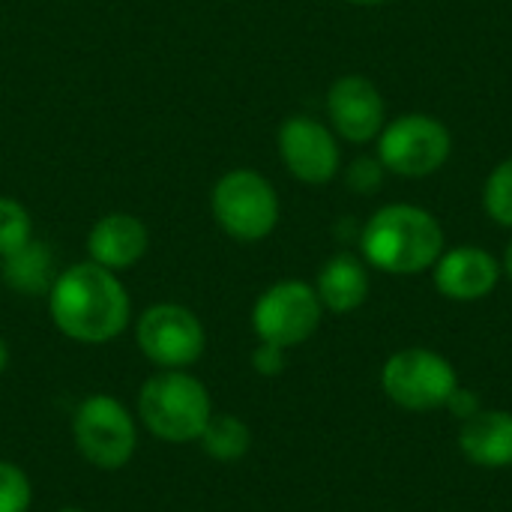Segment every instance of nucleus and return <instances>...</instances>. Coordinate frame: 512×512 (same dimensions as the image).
I'll list each match as a JSON object with an SVG mask.
<instances>
[{
	"instance_id": "f257e3e1",
	"label": "nucleus",
	"mask_w": 512,
	"mask_h": 512,
	"mask_svg": "<svg viewBox=\"0 0 512 512\" xmlns=\"http://www.w3.org/2000/svg\"><path fill=\"white\" fill-rule=\"evenodd\" d=\"M48 312L66 339L105 345L129 327L132 300L117 273L87 258L57 273L48 291Z\"/></svg>"
},
{
	"instance_id": "f03ea898",
	"label": "nucleus",
	"mask_w": 512,
	"mask_h": 512,
	"mask_svg": "<svg viewBox=\"0 0 512 512\" xmlns=\"http://www.w3.org/2000/svg\"><path fill=\"white\" fill-rule=\"evenodd\" d=\"M366 264L390 276H414L432 270L444 255L441 222L417 204H387L372 213L360 231Z\"/></svg>"
},
{
	"instance_id": "7ed1b4c3",
	"label": "nucleus",
	"mask_w": 512,
	"mask_h": 512,
	"mask_svg": "<svg viewBox=\"0 0 512 512\" xmlns=\"http://www.w3.org/2000/svg\"><path fill=\"white\" fill-rule=\"evenodd\" d=\"M213 417L207 387L186 369H159L138 390V420L165 444H192Z\"/></svg>"
},
{
	"instance_id": "20e7f679",
	"label": "nucleus",
	"mask_w": 512,
	"mask_h": 512,
	"mask_svg": "<svg viewBox=\"0 0 512 512\" xmlns=\"http://www.w3.org/2000/svg\"><path fill=\"white\" fill-rule=\"evenodd\" d=\"M210 210L216 225L237 243H258L279 225V195L273 183L252 168L222 174L213 186Z\"/></svg>"
},
{
	"instance_id": "39448f33",
	"label": "nucleus",
	"mask_w": 512,
	"mask_h": 512,
	"mask_svg": "<svg viewBox=\"0 0 512 512\" xmlns=\"http://www.w3.org/2000/svg\"><path fill=\"white\" fill-rule=\"evenodd\" d=\"M72 438L87 465L99 471H120L138 450V423L114 396L93 393L75 408Z\"/></svg>"
},
{
	"instance_id": "423d86ee",
	"label": "nucleus",
	"mask_w": 512,
	"mask_h": 512,
	"mask_svg": "<svg viewBox=\"0 0 512 512\" xmlns=\"http://www.w3.org/2000/svg\"><path fill=\"white\" fill-rule=\"evenodd\" d=\"M453 153L450 129L432 114H402L378 135V159L387 171L423 180L438 174Z\"/></svg>"
},
{
	"instance_id": "0eeeda50",
	"label": "nucleus",
	"mask_w": 512,
	"mask_h": 512,
	"mask_svg": "<svg viewBox=\"0 0 512 512\" xmlns=\"http://www.w3.org/2000/svg\"><path fill=\"white\" fill-rule=\"evenodd\" d=\"M135 342L156 369H189L207 348L201 318L180 303H153L135 324Z\"/></svg>"
},
{
	"instance_id": "6e6552de",
	"label": "nucleus",
	"mask_w": 512,
	"mask_h": 512,
	"mask_svg": "<svg viewBox=\"0 0 512 512\" xmlns=\"http://www.w3.org/2000/svg\"><path fill=\"white\" fill-rule=\"evenodd\" d=\"M384 393L408 411H435L459 390V378L450 360L429 348H405L384 363Z\"/></svg>"
},
{
	"instance_id": "1a4fd4ad",
	"label": "nucleus",
	"mask_w": 512,
	"mask_h": 512,
	"mask_svg": "<svg viewBox=\"0 0 512 512\" xmlns=\"http://www.w3.org/2000/svg\"><path fill=\"white\" fill-rule=\"evenodd\" d=\"M324 306L318 291L300 279H282L270 285L252 309V330L261 342L294 348L303 345L321 324Z\"/></svg>"
},
{
	"instance_id": "9d476101",
	"label": "nucleus",
	"mask_w": 512,
	"mask_h": 512,
	"mask_svg": "<svg viewBox=\"0 0 512 512\" xmlns=\"http://www.w3.org/2000/svg\"><path fill=\"white\" fill-rule=\"evenodd\" d=\"M276 147L288 174L309 186L330 183L342 168V150H339L336 132L309 114L288 117L279 126Z\"/></svg>"
},
{
	"instance_id": "9b49d317",
	"label": "nucleus",
	"mask_w": 512,
	"mask_h": 512,
	"mask_svg": "<svg viewBox=\"0 0 512 512\" xmlns=\"http://www.w3.org/2000/svg\"><path fill=\"white\" fill-rule=\"evenodd\" d=\"M327 120L348 144H369L387 126L381 90L363 75H342L327 90Z\"/></svg>"
},
{
	"instance_id": "f8f14e48",
	"label": "nucleus",
	"mask_w": 512,
	"mask_h": 512,
	"mask_svg": "<svg viewBox=\"0 0 512 512\" xmlns=\"http://www.w3.org/2000/svg\"><path fill=\"white\" fill-rule=\"evenodd\" d=\"M432 273H435V288L444 297L456 303H471L489 297L498 288L501 264L492 252L480 246H456L435 261Z\"/></svg>"
},
{
	"instance_id": "ddd939ff",
	"label": "nucleus",
	"mask_w": 512,
	"mask_h": 512,
	"mask_svg": "<svg viewBox=\"0 0 512 512\" xmlns=\"http://www.w3.org/2000/svg\"><path fill=\"white\" fill-rule=\"evenodd\" d=\"M147 246H150V231L132 213H108L96 219L87 234L90 261L111 273H123L135 267L147 255Z\"/></svg>"
},
{
	"instance_id": "4468645a",
	"label": "nucleus",
	"mask_w": 512,
	"mask_h": 512,
	"mask_svg": "<svg viewBox=\"0 0 512 512\" xmlns=\"http://www.w3.org/2000/svg\"><path fill=\"white\" fill-rule=\"evenodd\" d=\"M459 450L480 468L512 465V414L510 411H477L462 423Z\"/></svg>"
},
{
	"instance_id": "2eb2a0df",
	"label": "nucleus",
	"mask_w": 512,
	"mask_h": 512,
	"mask_svg": "<svg viewBox=\"0 0 512 512\" xmlns=\"http://www.w3.org/2000/svg\"><path fill=\"white\" fill-rule=\"evenodd\" d=\"M315 291L324 309L336 315H348L360 309L369 297V270L357 255L339 252L321 267Z\"/></svg>"
},
{
	"instance_id": "dca6fc26",
	"label": "nucleus",
	"mask_w": 512,
	"mask_h": 512,
	"mask_svg": "<svg viewBox=\"0 0 512 512\" xmlns=\"http://www.w3.org/2000/svg\"><path fill=\"white\" fill-rule=\"evenodd\" d=\"M0 276L3 282L18 291V294H27V297H48L54 279H57V270H54V255L45 243L39 240H30L24 249L0 258Z\"/></svg>"
},
{
	"instance_id": "f3484780",
	"label": "nucleus",
	"mask_w": 512,
	"mask_h": 512,
	"mask_svg": "<svg viewBox=\"0 0 512 512\" xmlns=\"http://www.w3.org/2000/svg\"><path fill=\"white\" fill-rule=\"evenodd\" d=\"M198 441H201V450L210 459H216V462H237V459H243L249 453L252 432L234 414H213Z\"/></svg>"
},
{
	"instance_id": "a211bd4d",
	"label": "nucleus",
	"mask_w": 512,
	"mask_h": 512,
	"mask_svg": "<svg viewBox=\"0 0 512 512\" xmlns=\"http://www.w3.org/2000/svg\"><path fill=\"white\" fill-rule=\"evenodd\" d=\"M33 240L30 210L15 198H0V258L24 249Z\"/></svg>"
},
{
	"instance_id": "6ab92c4d",
	"label": "nucleus",
	"mask_w": 512,
	"mask_h": 512,
	"mask_svg": "<svg viewBox=\"0 0 512 512\" xmlns=\"http://www.w3.org/2000/svg\"><path fill=\"white\" fill-rule=\"evenodd\" d=\"M483 210L492 222L512 228V156L489 174L483 186Z\"/></svg>"
},
{
	"instance_id": "aec40b11",
	"label": "nucleus",
	"mask_w": 512,
	"mask_h": 512,
	"mask_svg": "<svg viewBox=\"0 0 512 512\" xmlns=\"http://www.w3.org/2000/svg\"><path fill=\"white\" fill-rule=\"evenodd\" d=\"M33 504V486L24 468L0 459V512H27Z\"/></svg>"
},
{
	"instance_id": "412c9836",
	"label": "nucleus",
	"mask_w": 512,
	"mask_h": 512,
	"mask_svg": "<svg viewBox=\"0 0 512 512\" xmlns=\"http://www.w3.org/2000/svg\"><path fill=\"white\" fill-rule=\"evenodd\" d=\"M384 165H381V159L375 156H360V159H354L351 165H348V174H345V180H348V186L357 192V195H372L375 189H381V183H384Z\"/></svg>"
},
{
	"instance_id": "4be33fe9",
	"label": "nucleus",
	"mask_w": 512,
	"mask_h": 512,
	"mask_svg": "<svg viewBox=\"0 0 512 512\" xmlns=\"http://www.w3.org/2000/svg\"><path fill=\"white\" fill-rule=\"evenodd\" d=\"M285 363H288V357H285V348H279V345L261 342V345L252 351V366H255V372L264 375V378L282 375V372H285Z\"/></svg>"
},
{
	"instance_id": "5701e85b",
	"label": "nucleus",
	"mask_w": 512,
	"mask_h": 512,
	"mask_svg": "<svg viewBox=\"0 0 512 512\" xmlns=\"http://www.w3.org/2000/svg\"><path fill=\"white\" fill-rule=\"evenodd\" d=\"M447 408H450V411H453L459 420H471L477 411H483V408H480V399H477V393H471V390H456V393L450 396Z\"/></svg>"
},
{
	"instance_id": "b1692460",
	"label": "nucleus",
	"mask_w": 512,
	"mask_h": 512,
	"mask_svg": "<svg viewBox=\"0 0 512 512\" xmlns=\"http://www.w3.org/2000/svg\"><path fill=\"white\" fill-rule=\"evenodd\" d=\"M6 369H9V345L0 339V375H3Z\"/></svg>"
},
{
	"instance_id": "393cba45",
	"label": "nucleus",
	"mask_w": 512,
	"mask_h": 512,
	"mask_svg": "<svg viewBox=\"0 0 512 512\" xmlns=\"http://www.w3.org/2000/svg\"><path fill=\"white\" fill-rule=\"evenodd\" d=\"M504 270H507V276L512 279V240L510 246H507V255H504Z\"/></svg>"
},
{
	"instance_id": "a878e982",
	"label": "nucleus",
	"mask_w": 512,
	"mask_h": 512,
	"mask_svg": "<svg viewBox=\"0 0 512 512\" xmlns=\"http://www.w3.org/2000/svg\"><path fill=\"white\" fill-rule=\"evenodd\" d=\"M354 6H381V3H390V0H348Z\"/></svg>"
},
{
	"instance_id": "bb28decb",
	"label": "nucleus",
	"mask_w": 512,
	"mask_h": 512,
	"mask_svg": "<svg viewBox=\"0 0 512 512\" xmlns=\"http://www.w3.org/2000/svg\"><path fill=\"white\" fill-rule=\"evenodd\" d=\"M57 512H87V510H81V507H63V510H57Z\"/></svg>"
}]
</instances>
